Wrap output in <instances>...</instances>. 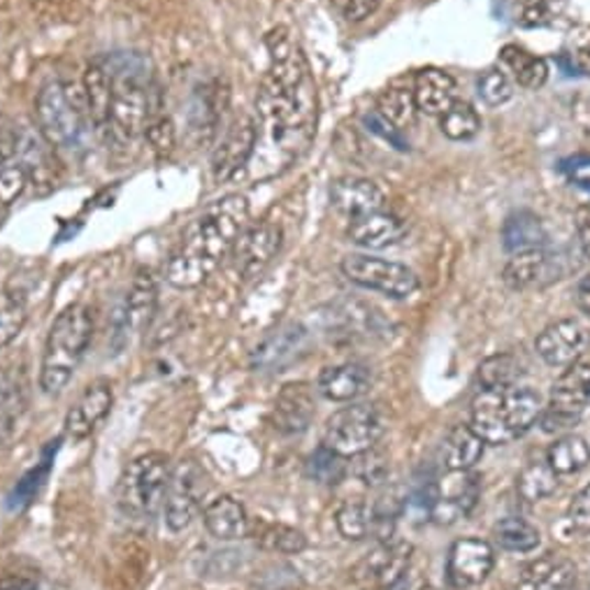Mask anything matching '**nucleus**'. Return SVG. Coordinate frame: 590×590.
<instances>
[{"mask_svg": "<svg viewBox=\"0 0 590 590\" xmlns=\"http://www.w3.org/2000/svg\"><path fill=\"white\" fill-rule=\"evenodd\" d=\"M270 66L256 96V145L244 177L266 181L287 172L310 149L316 135V85L300 45L289 29L266 37Z\"/></svg>", "mask_w": 590, "mask_h": 590, "instance_id": "nucleus-1", "label": "nucleus"}, {"mask_svg": "<svg viewBox=\"0 0 590 590\" xmlns=\"http://www.w3.org/2000/svg\"><path fill=\"white\" fill-rule=\"evenodd\" d=\"M249 223V200L229 193L212 200L189 221L177 247L163 266V277L172 289L191 291L205 283L235 247V240Z\"/></svg>", "mask_w": 590, "mask_h": 590, "instance_id": "nucleus-2", "label": "nucleus"}, {"mask_svg": "<svg viewBox=\"0 0 590 590\" xmlns=\"http://www.w3.org/2000/svg\"><path fill=\"white\" fill-rule=\"evenodd\" d=\"M112 66V103L105 137L119 147H131L145 137L152 114L163 108V98L154 79L140 64L110 60Z\"/></svg>", "mask_w": 590, "mask_h": 590, "instance_id": "nucleus-3", "label": "nucleus"}, {"mask_svg": "<svg viewBox=\"0 0 590 590\" xmlns=\"http://www.w3.org/2000/svg\"><path fill=\"white\" fill-rule=\"evenodd\" d=\"M93 339V314L87 304L75 302L60 312L45 339L43 363H40V389L58 396L70 383L79 363L85 360Z\"/></svg>", "mask_w": 590, "mask_h": 590, "instance_id": "nucleus-4", "label": "nucleus"}, {"mask_svg": "<svg viewBox=\"0 0 590 590\" xmlns=\"http://www.w3.org/2000/svg\"><path fill=\"white\" fill-rule=\"evenodd\" d=\"M542 410L539 393L527 386L483 389L472 402L470 428L486 444H506L531 431Z\"/></svg>", "mask_w": 590, "mask_h": 590, "instance_id": "nucleus-5", "label": "nucleus"}, {"mask_svg": "<svg viewBox=\"0 0 590 590\" xmlns=\"http://www.w3.org/2000/svg\"><path fill=\"white\" fill-rule=\"evenodd\" d=\"M35 121L52 149L79 152L93 129L85 89L75 81H49L35 98Z\"/></svg>", "mask_w": 590, "mask_h": 590, "instance_id": "nucleus-6", "label": "nucleus"}, {"mask_svg": "<svg viewBox=\"0 0 590 590\" xmlns=\"http://www.w3.org/2000/svg\"><path fill=\"white\" fill-rule=\"evenodd\" d=\"M170 475L172 463L160 452L142 454L131 460L116 483L119 510L137 521L154 519L166 502Z\"/></svg>", "mask_w": 590, "mask_h": 590, "instance_id": "nucleus-7", "label": "nucleus"}, {"mask_svg": "<svg viewBox=\"0 0 590 590\" xmlns=\"http://www.w3.org/2000/svg\"><path fill=\"white\" fill-rule=\"evenodd\" d=\"M383 435V419L372 404H352L329 416L323 425V446L344 458L372 449Z\"/></svg>", "mask_w": 590, "mask_h": 590, "instance_id": "nucleus-8", "label": "nucleus"}, {"mask_svg": "<svg viewBox=\"0 0 590 590\" xmlns=\"http://www.w3.org/2000/svg\"><path fill=\"white\" fill-rule=\"evenodd\" d=\"M210 491V477L193 458L181 460L172 467L170 483L163 502V516L172 533H185L202 514V502Z\"/></svg>", "mask_w": 590, "mask_h": 590, "instance_id": "nucleus-9", "label": "nucleus"}, {"mask_svg": "<svg viewBox=\"0 0 590 590\" xmlns=\"http://www.w3.org/2000/svg\"><path fill=\"white\" fill-rule=\"evenodd\" d=\"M342 272L358 287L379 291L393 300L410 298L419 291V277L396 260L368 254H349L342 260Z\"/></svg>", "mask_w": 590, "mask_h": 590, "instance_id": "nucleus-10", "label": "nucleus"}, {"mask_svg": "<svg viewBox=\"0 0 590 590\" xmlns=\"http://www.w3.org/2000/svg\"><path fill=\"white\" fill-rule=\"evenodd\" d=\"M283 233L272 221H254L244 226L231 252L233 266L244 281L266 272L281 249Z\"/></svg>", "mask_w": 590, "mask_h": 590, "instance_id": "nucleus-11", "label": "nucleus"}, {"mask_svg": "<svg viewBox=\"0 0 590 590\" xmlns=\"http://www.w3.org/2000/svg\"><path fill=\"white\" fill-rule=\"evenodd\" d=\"M569 272L567 256L563 252H552L537 247L531 252L512 254L510 263L504 266L502 279L514 291H533L544 289L548 283L563 279Z\"/></svg>", "mask_w": 590, "mask_h": 590, "instance_id": "nucleus-12", "label": "nucleus"}, {"mask_svg": "<svg viewBox=\"0 0 590 590\" xmlns=\"http://www.w3.org/2000/svg\"><path fill=\"white\" fill-rule=\"evenodd\" d=\"M256 145L254 116H240L219 142L212 154V175L219 185H226L247 172Z\"/></svg>", "mask_w": 590, "mask_h": 590, "instance_id": "nucleus-13", "label": "nucleus"}, {"mask_svg": "<svg viewBox=\"0 0 590 590\" xmlns=\"http://www.w3.org/2000/svg\"><path fill=\"white\" fill-rule=\"evenodd\" d=\"M493 565L496 554L491 544L477 537H465L452 546L449 560H446V579L456 590H470L488 579Z\"/></svg>", "mask_w": 590, "mask_h": 590, "instance_id": "nucleus-14", "label": "nucleus"}, {"mask_svg": "<svg viewBox=\"0 0 590 590\" xmlns=\"http://www.w3.org/2000/svg\"><path fill=\"white\" fill-rule=\"evenodd\" d=\"M412 546L404 542H381L372 554L354 567V579L372 588H393L410 569Z\"/></svg>", "mask_w": 590, "mask_h": 590, "instance_id": "nucleus-15", "label": "nucleus"}, {"mask_svg": "<svg viewBox=\"0 0 590 590\" xmlns=\"http://www.w3.org/2000/svg\"><path fill=\"white\" fill-rule=\"evenodd\" d=\"M590 344V335L586 331V325L577 319H560L539 333L535 347L537 354L546 365H554V368H567L586 354Z\"/></svg>", "mask_w": 590, "mask_h": 590, "instance_id": "nucleus-16", "label": "nucleus"}, {"mask_svg": "<svg viewBox=\"0 0 590 590\" xmlns=\"http://www.w3.org/2000/svg\"><path fill=\"white\" fill-rule=\"evenodd\" d=\"M316 416V396L310 383L291 381L281 386L272 407V425L281 435H300Z\"/></svg>", "mask_w": 590, "mask_h": 590, "instance_id": "nucleus-17", "label": "nucleus"}, {"mask_svg": "<svg viewBox=\"0 0 590 590\" xmlns=\"http://www.w3.org/2000/svg\"><path fill=\"white\" fill-rule=\"evenodd\" d=\"M114 393L112 386L108 381H96L89 389L77 398V402L70 407L66 421H64V431L73 442H81L96 433L100 423L105 421V416L112 410Z\"/></svg>", "mask_w": 590, "mask_h": 590, "instance_id": "nucleus-18", "label": "nucleus"}, {"mask_svg": "<svg viewBox=\"0 0 590 590\" xmlns=\"http://www.w3.org/2000/svg\"><path fill=\"white\" fill-rule=\"evenodd\" d=\"M304 349H308V333L300 325H289L258 344L252 365L258 372H281L291 363L300 360Z\"/></svg>", "mask_w": 590, "mask_h": 590, "instance_id": "nucleus-19", "label": "nucleus"}, {"mask_svg": "<svg viewBox=\"0 0 590 590\" xmlns=\"http://www.w3.org/2000/svg\"><path fill=\"white\" fill-rule=\"evenodd\" d=\"M333 208L349 221L363 214L386 210V198L375 181L365 177H339L331 187Z\"/></svg>", "mask_w": 590, "mask_h": 590, "instance_id": "nucleus-20", "label": "nucleus"}, {"mask_svg": "<svg viewBox=\"0 0 590 590\" xmlns=\"http://www.w3.org/2000/svg\"><path fill=\"white\" fill-rule=\"evenodd\" d=\"M158 308V283L149 270H140L131 283L129 296L121 308V333L131 337L149 329V323Z\"/></svg>", "mask_w": 590, "mask_h": 590, "instance_id": "nucleus-21", "label": "nucleus"}, {"mask_svg": "<svg viewBox=\"0 0 590 590\" xmlns=\"http://www.w3.org/2000/svg\"><path fill=\"white\" fill-rule=\"evenodd\" d=\"M452 481L439 483V496L431 512L437 523H456L458 519L470 516L479 500V477L470 472H449Z\"/></svg>", "mask_w": 590, "mask_h": 590, "instance_id": "nucleus-22", "label": "nucleus"}, {"mask_svg": "<svg viewBox=\"0 0 590 590\" xmlns=\"http://www.w3.org/2000/svg\"><path fill=\"white\" fill-rule=\"evenodd\" d=\"M202 523L219 542H237L249 535V514L244 504L231 496H219L202 506Z\"/></svg>", "mask_w": 590, "mask_h": 590, "instance_id": "nucleus-23", "label": "nucleus"}, {"mask_svg": "<svg viewBox=\"0 0 590 590\" xmlns=\"http://www.w3.org/2000/svg\"><path fill=\"white\" fill-rule=\"evenodd\" d=\"M347 235L363 249H389L404 237V223L386 210L363 214L349 221Z\"/></svg>", "mask_w": 590, "mask_h": 590, "instance_id": "nucleus-24", "label": "nucleus"}, {"mask_svg": "<svg viewBox=\"0 0 590 590\" xmlns=\"http://www.w3.org/2000/svg\"><path fill=\"white\" fill-rule=\"evenodd\" d=\"M372 383L370 370L360 363H342L333 365V368H325L319 375L316 391L329 398L333 402H352L360 398L363 393H368Z\"/></svg>", "mask_w": 590, "mask_h": 590, "instance_id": "nucleus-25", "label": "nucleus"}, {"mask_svg": "<svg viewBox=\"0 0 590 590\" xmlns=\"http://www.w3.org/2000/svg\"><path fill=\"white\" fill-rule=\"evenodd\" d=\"M575 575L577 567L572 560L548 554L527 563L519 572L512 590H565L575 581Z\"/></svg>", "mask_w": 590, "mask_h": 590, "instance_id": "nucleus-26", "label": "nucleus"}, {"mask_svg": "<svg viewBox=\"0 0 590 590\" xmlns=\"http://www.w3.org/2000/svg\"><path fill=\"white\" fill-rule=\"evenodd\" d=\"M81 89L87 96V108L93 131L103 133L108 129L110 119V103H112V66L105 58H93L81 77Z\"/></svg>", "mask_w": 590, "mask_h": 590, "instance_id": "nucleus-27", "label": "nucleus"}, {"mask_svg": "<svg viewBox=\"0 0 590 590\" xmlns=\"http://www.w3.org/2000/svg\"><path fill=\"white\" fill-rule=\"evenodd\" d=\"M412 91L416 100V110L428 116H442L458 100L456 79L439 68L421 70L414 79Z\"/></svg>", "mask_w": 590, "mask_h": 590, "instance_id": "nucleus-28", "label": "nucleus"}, {"mask_svg": "<svg viewBox=\"0 0 590 590\" xmlns=\"http://www.w3.org/2000/svg\"><path fill=\"white\" fill-rule=\"evenodd\" d=\"M29 407V381L22 368L0 370V444L12 437Z\"/></svg>", "mask_w": 590, "mask_h": 590, "instance_id": "nucleus-29", "label": "nucleus"}, {"mask_svg": "<svg viewBox=\"0 0 590 590\" xmlns=\"http://www.w3.org/2000/svg\"><path fill=\"white\" fill-rule=\"evenodd\" d=\"M588 404H590V360H577L572 365H567V370L554 383L548 407H556V410L581 416Z\"/></svg>", "mask_w": 590, "mask_h": 590, "instance_id": "nucleus-30", "label": "nucleus"}, {"mask_svg": "<svg viewBox=\"0 0 590 590\" xmlns=\"http://www.w3.org/2000/svg\"><path fill=\"white\" fill-rule=\"evenodd\" d=\"M486 442L470 428V425H456V428L446 435L442 444V465L446 472H470L472 467L481 460Z\"/></svg>", "mask_w": 590, "mask_h": 590, "instance_id": "nucleus-31", "label": "nucleus"}, {"mask_svg": "<svg viewBox=\"0 0 590 590\" xmlns=\"http://www.w3.org/2000/svg\"><path fill=\"white\" fill-rule=\"evenodd\" d=\"M502 244L510 254L531 252L546 244V231L533 212H516L504 221Z\"/></svg>", "mask_w": 590, "mask_h": 590, "instance_id": "nucleus-32", "label": "nucleus"}, {"mask_svg": "<svg viewBox=\"0 0 590 590\" xmlns=\"http://www.w3.org/2000/svg\"><path fill=\"white\" fill-rule=\"evenodd\" d=\"M500 58H502V64L514 73L516 81L523 89L537 91V89H542L546 85L548 64L542 56L525 52L519 45H506V47H502Z\"/></svg>", "mask_w": 590, "mask_h": 590, "instance_id": "nucleus-33", "label": "nucleus"}, {"mask_svg": "<svg viewBox=\"0 0 590 590\" xmlns=\"http://www.w3.org/2000/svg\"><path fill=\"white\" fill-rule=\"evenodd\" d=\"M29 321L26 296L16 289H0V352L22 335Z\"/></svg>", "mask_w": 590, "mask_h": 590, "instance_id": "nucleus-34", "label": "nucleus"}, {"mask_svg": "<svg viewBox=\"0 0 590 590\" xmlns=\"http://www.w3.org/2000/svg\"><path fill=\"white\" fill-rule=\"evenodd\" d=\"M493 539L504 552L514 554H527L535 552L542 542V535L533 523H527L525 519L519 516H506L496 523L493 527Z\"/></svg>", "mask_w": 590, "mask_h": 590, "instance_id": "nucleus-35", "label": "nucleus"}, {"mask_svg": "<svg viewBox=\"0 0 590 590\" xmlns=\"http://www.w3.org/2000/svg\"><path fill=\"white\" fill-rule=\"evenodd\" d=\"M546 463L552 465V470L558 477L560 475H577L590 463V446L579 435H565L552 444Z\"/></svg>", "mask_w": 590, "mask_h": 590, "instance_id": "nucleus-36", "label": "nucleus"}, {"mask_svg": "<svg viewBox=\"0 0 590 590\" xmlns=\"http://www.w3.org/2000/svg\"><path fill=\"white\" fill-rule=\"evenodd\" d=\"M556 488H558V475L552 470V465L546 460L527 463L516 479V491L525 502H539L548 496H554Z\"/></svg>", "mask_w": 590, "mask_h": 590, "instance_id": "nucleus-37", "label": "nucleus"}, {"mask_svg": "<svg viewBox=\"0 0 590 590\" xmlns=\"http://www.w3.org/2000/svg\"><path fill=\"white\" fill-rule=\"evenodd\" d=\"M256 544L263 548V552L270 554H281V556H296L304 552L308 546V537H304L300 531L291 525L283 523H260L256 531Z\"/></svg>", "mask_w": 590, "mask_h": 590, "instance_id": "nucleus-38", "label": "nucleus"}, {"mask_svg": "<svg viewBox=\"0 0 590 590\" xmlns=\"http://www.w3.org/2000/svg\"><path fill=\"white\" fill-rule=\"evenodd\" d=\"M377 112L393 124L398 131L412 126L416 121V100H414V91L402 89V87H391L386 89L379 100H377Z\"/></svg>", "mask_w": 590, "mask_h": 590, "instance_id": "nucleus-39", "label": "nucleus"}, {"mask_svg": "<svg viewBox=\"0 0 590 590\" xmlns=\"http://www.w3.org/2000/svg\"><path fill=\"white\" fill-rule=\"evenodd\" d=\"M337 527L342 537L360 542L375 537V516L372 506L365 500H347L337 510Z\"/></svg>", "mask_w": 590, "mask_h": 590, "instance_id": "nucleus-40", "label": "nucleus"}, {"mask_svg": "<svg viewBox=\"0 0 590 590\" xmlns=\"http://www.w3.org/2000/svg\"><path fill=\"white\" fill-rule=\"evenodd\" d=\"M523 375L525 370L521 360L512 354H496L491 358H486L477 372L481 389H504V386H514L521 381Z\"/></svg>", "mask_w": 590, "mask_h": 590, "instance_id": "nucleus-41", "label": "nucleus"}, {"mask_svg": "<svg viewBox=\"0 0 590 590\" xmlns=\"http://www.w3.org/2000/svg\"><path fill=\"white\" fill-rule=\"evenodd\" d=\"M439 129L454 142H467L479 135L481 116L467 100H456V103L439 116Z\"/></svg>", "mask_w": 590, "mask_h": 590, "instance_id": "nucleus-42", "label": "nucleus"}, {"mask_svg": "<svg viewBox=\"0 0 590 590\" xmlns=\"http://www.w3.org/2000/svg\"><path fill=\"white\" fill-rule=\"evenodd\" d=\"M349 470L365 486L381 488V486L389 483L391 458H389V454H386V452H381V449H377V446H372V449L354 456V463H352Z\"/></svg>", "mask_w": 590, "mask_h": 590, "instance_id": "nucleus-43", "label": "nucleus"}, {"mask_svg": "<svg viewBox=\"0 0 590 590\" xmlns=\"http://www.w3.org/2000/svg\"><path fill=\"white\" fill-rule=\"evenodd\" d=\"M31 185V172L26 163L14 156L0 163V208H10L26 193Z\"/></svg>", "mask_w": 590, "mask_h": 590, "instance_id": "nucleus-44", "label": "nucleus"}, {"mask_svg": "<svg viewBox=\"0 0 590 590\" xmlns=\"http://www.w3.org/2000/svg\"><path fill=\"white\" fill-rule=\"evenodd\" d=\"M304 467H308L310 479L323 486H337L344 477L349 475V465L347 460H344V456L325 449L323 444L308 458V465Z\"/></svg>", "mask_w": 590, "mask_h": 590, "instance_id": "nucleus-45", "label": "nucleus"}, {"mask_svg": "<svg viewBox=\"0 0 590 590\" xmlns=\"http://www.w3.org/2000/svg\"><path fill=\"white\" fill-rule=\"evenodd\" d=\"M477 89H479V96L486 105L491 108H498V105H504L506 100H512L514 96V87L510 77H506L500 68H488L486 73H481L479 81H477Z\"/></svg>", "mask_w": 590, "mask_h": 590, "instance_id": "nucleus-46", "label": "nucleus"}, {"mask_svg": "<svg viewBox=\"0 0 590 590\" xmlns=\"http://www.w3.org/2000/svg\"><path fill=\"white\" fill-rule=\"evenodd\" d=\"M145 137L149 142V147L158 154V156H168L172 149H175V124H172V119L166 114V110L158 108L152 119H149V124H147V131H145Z\"/></svg>", "mask_w": 590, "mask_h": 590, "instance_id": "nucleus-47", "label": "nucleus"}, {"mask_svg": "<svg viewBox=\"0 0 590 590\" xmlns=\"http://www.w3.org/2000/svg\"><path fill=\"white\" fill-rule=\"evenodd\" d=\"M554 14H556L554 0H525L519 19H521V26L537 29L552 22Z\"/></svg>", "mask_w": 590, "mask_h": 590, "instance_id": "nucleus-48", "label": "nucleus"}, {"mask_svg": "<svg viewBox=\"0 0 590 590\" xmlns=\"http://www.w3.org/2000/svg\"><path fill=\"white\" fill-rule=\"evenodd\" d=\"M579 421H581L579 414H569V412L556 410V407H546V410H542L539 414L542 431L548 435H560V433L572 431Z\"/></svg>", "mask_w": 590, "mask_h": 590, "instance_id": "nucleus-49", "label": "nucleus"}, {"mask_svg": "<svg viewBox=\"0 0 590 590\" xmlns=\"http://www.w3.org/2000/svg\"><path fill=\"white\" fill-rule=\"evenodd\" d=\"M365 124L370 126V131H372L375 135H379L381 140L389 142V145H393L396 149H400V152H407V149H410V145H407L404 137L400 135V131H398L393 124H389V121H386V119H383L379 112H370V114H365Z\"/></svg>", "mask_w": 590, "mask_h": 590, "instance_id": "nucleus-50", "label": "nucleus"}, {"mask_svg": "<svg viewBox=\"0 0 590 590\" xmlns=\"http://www.w3.org/2000/svg\"><path fill=\"white\" fill-rule=\"evenodd\" d=\"M567 519L572 523L575 531L590 535V483L572 500V504H569Z\"/></svg>", "mask_w": 590, "mask_h": 590, "instance_id": "nucleus-51", "label": "nucleus"}, {"mask_svg": "<svg viewBox=\"0 0 590 590\" xmlns=\"http://www.w3.org/2000/svg\"><path fill=\"white\" fill-rule=\"evenodd\" d=\"M337 5H339V12L344 14V19H347V22H365V19L372 16L379 5H381V0H337Z\"/></svg>", "mask_w": 590, "mask_h": 590, "instance_id": "nucleus-52", "label": "nucleus"}, {"mask_svg": "<svg viewBox=\"0 0 590 590\" xmlns=\"http://www.w3.org/2000/svg\"><path fill=\"white\" fill-rule=\"evenodd\" d=\"M0 590H37V581L26 575L0 577Z\"/></svg>", "mask_w": 590, "mask_h": 590, "instance_id": "nucleus-53", "label": "nucleus"}, {"mask_svg": "<svg viewBox=\"0 0 590 590\" xmlns=\"http://www.w3.org/2000/svg\"><path fill=\"white\" fill-rule=\"evenodd\" d=\"M575 296H577L579 308H581L583 312H590V272H586V275L579 279Z\"/></svg>", "mask_w": 590, "mask_h": 590, "instance_id": "nucleus-54", "label": "nucleus"}, {"mask_svg": "<svg viewBox=\"0 0 590 590\" xmlns=\"http://www.w3.org/2000/svg\"><path fill=\"white\" fill-rule=\"evenodd\" d=\"M579 233H581V247L586 256H590V210H583L579 214Z\"/></svg>", "mask_w": 590, "mask_h": 590, "instance_id": "nucleus-55", "label": "nucleus"}, {"mask_svg": "<svg viewBox=\"0 0 590 590\" xmlns=\"http://www.w3.org/2000/svg\"><path fill=\"white\" fill-rule=\"evenodd\" d=\"M579 66H581V70L590 73V45H586L581 49V54H579Z\"/></svg>", "mask_w": 590, "mask_h": 590, "instance_id": "nucleus-56", "label": "nucleus"}]
</instances>
